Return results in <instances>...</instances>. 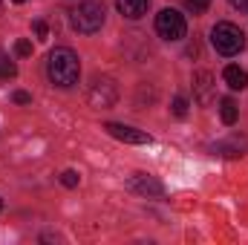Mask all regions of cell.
Listing matches in <instances>:
<instances>
[{
  "label": "cell",
  "mask_w": 248,
  "mask_h": 245,
  "mask_svg": "<svg viewBox=\"0 0 248 245\" xmlns=\"http://www.w3.org/2000/svg\"><path fill=\"white\" fill-rule=\"evenodd\" d=\"M46 75H49V81H52L55 87H61V90L75 87V84H78V75H81V61H78V55H75L72 49H66V46L52 49L49 58H46Z\"/></svg>",
  "instance_id": "6da1fadb"
},
{
  "label": "cell",
  "mask_w": 248,
  "mask_h": 245,
  "mask_svg": "<svg viewBox=\"0 0 248 245\" xmlns=\"http://www.w3.org/2000/svg\"><path fill=\"white\" fill-rule=\"evenodd\" d=\"M69 26L81 35H95L104 26V6L95 0H84L69 12Z\"/></svg>",
  "instance_id": "7a4b0ae2"
},
{
  "label": "cell",
  "mask_w": 248,
  "mask_h": 245,
  "mask_svg": "<svg viewBox=\"0 0 248 245\" xmlns=\"http://www.w3.org/2000/svg\"><path fill=\"white\" fill-rule=\"evenodd\" d=\"M211 44H214V49H217L219 55L231 58V55L243 52L246 35H243V29L234 26V23H217V26L211 29Z\"/></svg>",
  "instance_id": "3957f363"
},
{
  "label": "cell",
  "mask_w": 248,
  "mask_h": 245,
  "mask_svg": "<svg viewBox=\"0 0 248 245\" xmlns=\"http://www.w3.org/2000/svg\"><path fill=\"white\" fill-rule=\"evenodd\" d=\"M156 32H159L165 41H182L185 32H187V23L176 9H162V12L156 15Z\"/></svg>",
  "instance_id": "277c9868"
},
{
  "label": "cell",
  "mask_w": 248,
  "mask_h": 245,
  "mask_svg": "<svg viewBox=\"0 0 248 245\" xmlns=\"http://www.w3.org/2000/svg\"><path fill=\"white\" fill-rule=\"evenodd\" d=\"M214 95H217V84H214V75L208 69H199L193 72V98L199 107H208L214 104Z\"/></svg>",
  "instance_id": "5b68a950"
},
{
  "label": "cell",
  "mask_w": 248,
  "mask_h": 245,
  "mask_svg": "<svg viewBox=\"0 0 248 245\" xmlns=\"http://www.w3.org/2000/svg\"><path fill=\"white\" fill-rule=\"evenodd\" d=\"M104 130L113 136V138H119L124 144H153V136L150 133H144V130H136V127H127V124H104Z\"/></svg>",
  "instance_id": "8992f818"
},
{
  "label": "cell",
  "mask_w": 248,
  "mask_h": 245,
  "mask_svg": "<svg viewBox=\"0 0 248 245\" xmlns=\"http://www.w3.org/2000/svg\"><path fill=\"white\" fill-rule=\"evenodd\" d=\"M119 98V90L110 78H95V84L90 87V101L95 107H113Z\"/></svg>",
  "instance_id": "52a82bcc"
},
{
  "label": "cell",
  "mask_w": 248,
  "mask_h": 245,
  "mask_svg": "<svg viewBox=\"0 0 248 245\" xmlns=\"http://www.w3.org/2000/svg\"><path fill=\"white\" fill-rule=\"evenodd\" d=\"M127 187H130L133 193H139V196H147V199L165 193V184L159 182L156 176H147V173H133V176L127 179Z\"/></svg>",
  "instance_id": "ba28073f"
},
{
  "label": "cell",
  "mask_w": 248,
  "mask_h": 245,
  "mask_svg": "<svg viewBox=\"0 0 248 245\" xmlns=\"http://www.w3.org/2000/svg\"><path fill=\"white\" fill-rule=\"evenodd\" d=\"M147 6H150V0H116V9L130 20H139L147 12Z\"/></svg>",
  "instance_id": "9c48e42d"
},
{
  "label": "cell",
  "mask_w": 248,
  "mask_h": 245,
  "mask_svg": "<svg viewBox=\"0 0 248 245\" xmlns=\"http://www.w3.org/2000/svg\"><path fill=\"white\" fill-rule=\"evenodd\" d=\"M222 78H225V84H228L231 90H246L248 87V72L240 69V66H225Z\"/></svg>",
  "instance_id": "30bf717a"
},
{
  "label": "cell",
  "mask_w": 248,
  "mask_h": 245,
  "mask_svg": "<svg viewBox=\"0 0 248 245\" xmlns=\"http://www.w3.org/2000/svg\"><path fill=\"white\" fill-rule=\"evenodd\" d=\"M219 116H222V122L225 124H234L237 122V116H240L237 101H234V98H222V104H219Z\"/></svg>",
  "instance_id": "8fae6325"
},
{
  "label": "cell",
  "mask_w": 248,
  "mask_h": 245,
  "mask_svg": "<svg viewBox=\"0 0 248 245\" xmlns=\"http://www.w3.org/2000/svg\"><path fill=\"white\" fill-rule=\"evenodd\" d=\"M15 75H17V66L0 52V78H15Z\"/></svg>",
  "instance_id": "7c38bea8"
},
{
  "label": "cell",
  "mask_w": 248,
  "mask_h": 245,
  "mask_svg": "<svg viewBox=\"0 0 248 245\" xmlns=\"http://www.w3.org/2000/svg\"><path fill=\"white\" fill-rule=\"evenodd\" d=\"M170 110H173V116H176V119H185V116H187V98L176 95V98H173V107H170Z\"/></svg>",
  "instance_id": "4fadbf2b"
},
{
  "label": "cell",
  "mask_w": 248,
  "mask_h": 245,
  "mask_svg": "<svg viewBox=\"0 0 248 245\" xmlns=\"http://www.w3.org/2000/svg\"><path fill=\"white\" fill-rule=\"evenodd\" d=\"M78 182H81L78 170H63V173H61V184H63V187H78Z\"/></svg>",
  "instance_id": "5bb4252c"
},
{
  "label": "cell",
  "mask_w": 248,
  "mask_h": 245,
  "mask_svg": "<svg viewBox=\"0 0 248 245\" xmlns=\"http://www.w3.org/2000/svg\"><path fill=\"white\" fill-rule=\"evenodd\" d=\"M15 52H17V58H29V55H32V41L20 38V41L15 44Z\"/></svg>",
  "instance_id": "9a60e30c"
},
{
  "label": "cell",
  "mask_w": 248,
  "mask_h": 245,
  "mask_svg": "<svg viewBox=\"0 0 248 245\" xmlns=\"http://www.w3.org/2000/svg\"><path fill=\"white\" fill-rule=\"evenodd\" d=\"M208 6H211V0H185V9H187V12H193V15L205 12Z\"/></svg>",
  "instance_id": "2e32d148"
},
{
  "label": "cell",
  "mask_w": 248,
  "mask_h": 245,
  "mask_svg": "<svg viewBox=\"0 0 248 245\" xmlns=\"http://www.w3.org/2000/svg\"><path fill=\"white\" fill-rule=\"evenodd\" d=\"M12 101H15V104H32V95L23 92V90H15V92H12Z\"/></svg>",
  "instance_id": "e0dca14e"
},
{
  "label": "cell",
  "mask_w": 248,
  "mask_h": 245,
  "mask_svg": "<svg viewBox=\"0 0 248 245\" xmlns=\"http://www.w3.org/2000/svg\"><path fill=\"white\" fill-rule=\"evenodd\" d=\"M35 35H38V41H46V35H49V26H46L44 20H38V23H35Z\"/></svg>",
  "instance_id": "ac0fdd59"
},
{
  "label": "cell",
  "mask_w": 248,
  "mask_h": 245,
  "mask_svg": "<svg viewBox=\"0 0 248 245\" xmlns=\"http://www.w3.org/2000/svg\"><path fill=\"white\" fill-rule=\"evenodd\" d=\"M234 9H240V12H248V0H228Z\"/></svg>",
  "instance_id": "d6986e66"
},
{
  "label": "cell",
  "mask_w": 248,
  "mask_h": 245,
  "mask_svg": "<svg viewBox=\"0 0 248 245\" xmlns=\"http://www.w3.org/2000/svg\"><path fill=\"white\" fill-rule=\"evenodd\" d=\"M12 3H26V0H12Z\"/></svg>",
  "instance_id": "ffe728a7"
},
{
  "label": "cell",
  "mask_w": 248,
  "mask_h": 245,
  "mask_svg": "<svg viewBox=\"0 0 248 245\" xmlns=\"http://www.w3.org/2000/svg\"><path fill=\"white\" fill-rule=\"evenodd\" d=\"M0 12H3V0H0Z\"/></svg>",
  "instance_id": "44dd1931"
},
{
  "label": "cell",
  "mask_w": 248,
  "mask_h": 245,
  "mask_svg": "<svg viewBox=\"0 0 248 245\" xmlns=\"http://www.w3.org/2000/svg\"><path fill=\"white\" fill-rule=\"evenodd\" d=\"M0 208H3V199H0Z\"/></svg>",
  "instance_id": "7402d4cb"
}]
</instances>
